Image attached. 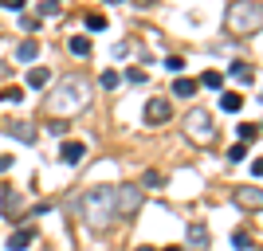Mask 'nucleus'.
Listing matches in <instances>:
<instances>
[{"mask_svg": "<svg viewBox=\"0 0 263 251\" xmlns=\"http://www.w3.org/2000/svg\"><path fill=\"white\" fill-rule=\"evenodd\" d=\"M99 83H102L106 90H114V87L122 83V75H118V71H102V75H99Z\"/></svg>", "mask_w": 263, "mask_h": 251, "instance_id": "21", "label": "nucleus"}, {"mask_svg": "<svg viewBox=\"0 0 263 251\" xmlns=\"http://www.w3.org/2000/svg\"><path fill=\"white\" fill-rule=\"evenodd\" d=\"M28 243H32V228H20L8 236V251H28Z\"/></svg>", "mask_w": 263, "mask_h": 251, "instance_id": "11", "label": "nucleus"}, {"mask_svg": "<svg viewBox=\"0 0 263 251\" xmlns=\"http://www.w3.org/2000/svg\"><path fill=\"white\" fill-rule=\"evenodd\" d=\"M20 99H24L20 87H4V90H0V102H20Z\"/></svg>", "mask_w": 263, "mask_h": 251, "instance_id": "22", "label": "nucleus"}, {"mask_svg": "<svg viewBox=\"0 0 263 251\" xmlns=\"http://www.w3.org/2000/svg\"><path fill=\"white\" fill-rule=\"evenodd\" d=\"M189 251H209V224H200V220L189 224Z\"/></svg>", "mask_w": 263, "mask_h": 251, "instance_id": "6", "label": "nucleus"}, {"mask_svg": "<svg viewBox=\"0 0 263 251\" xmlns=\"http://www.w3.org/2000/svg\"><path fill=\"white\" fill-rule=\"evenodd\" d=\"M138 251H154V247H138Z\"/></svg>", "mask_w": 263, "mask_h": 251, "instance_id": "34", "label": "nucleus"}, {"mask_svg": "<svg viewBox=\"0 0 263 251\" xmlns=\"http://www.w3.org/2000/svg\"><path fill=\"white\" fill-rule=\"evenodd\" d=\"M200 83H204L209 90H220V87H224V75H220V71H204V75H200Z\"/></svg>", "mask_w": 263, "mask_h": 251, "instance_id": "19", "label": "nucleus"}, {"mask_svg": "<svg viewBox=\"0 0 263 251\" xmlns=\"http://www.w3.org/2000/svg\"><path fill=\"white\" fill-rule=\"evenodd\" d=\"M106 4H122V0H106Z\"/></svg>", "mask_w": 263, "mask_h": 251, "instance_id": "32", "label": "nucleus"}, {"mask_svg": "<svg viewBox=\"0 0 263 251\" xmlns=\"http://www.w3.org/2000/svg\"><path fill=\"white\" fill-rule=\"evenodd\" d=\"M24 197L16 192V188H4V220H16V212H20Z\"/></svg>", "mask_w": 263, "mask_h": 251, "instance_id": "8", "label": "nucleus"}, {"mask_svg": "<svg viewBox=\"0 0 263 251\" xmlns=\"http://www.w3.org/2000/svg\"><path fill=\"white\" fill-rule=\"evenodd\" d=\"M185 133H189V138H197V142H212V114H209V110H189Z\"/></svg>", "mask_w": 263, "mask_h": 251, "instance_id": "4", "label": "nucleus"}, {"mask_svg": "<svg viewBox=\"0 0 263 251\" xmlns=\"http://www.w3.org/2000/svg\"><path fill=\"white\" fill-rule=\"evenodd\" d=\"M4 130H8L12 138H16V142H28V145L35 142V130H32V126H24V122H8Z\"/></svg>", "mask_w": 263, "mask_h": 251, "instance_id": "9", "label": "nucleus"}, {"mask_svg": "<svg viewBox=\"0 0 263 251\" xmlns=\"http://www.w3.org/2000/svg\"><path fill=\"white\" fill-rule=\"evenodd\" d=\"M236 200H240L243 208H259V188H240V192H236Z\"/></svg>", "mask_w": 263, "mask_h": 251, "instance_id": "15", "label": "nucleus"}, {"mask_svg": "<svg viewBox=\"0 0 263 251\" xmlns=\"http://www.w3.org/2000/svg\"><path fill=\"white\" fill-rule=\"evenodd\" d=\"M40 16H59V0H44V4H40Z\"/></svg>", "mask_w": 263, "mask_h": 251, "instance_id": "24", "label": "nucleus"}, {"mask_svg": "<svg viewBox=\"0 0 263 251\" xmlns=\"http://www.w3.org/2000/svg\"><path fill=\"white\" fill-rule=\"evenodd\" d=\"M20 32H40V16H28V12H20Z\"/></svg>", "mask_w": 263, "mask_h": 251, "instance_id": "20", "label": "nucleus"}, {"mask_svg": "<svg viewBox=\"0 0 263 251\" xmlns=\"http://www.w3.org/2000/svg\"><path fill=\"white\" fill-rule=\"evenodd\" d=\"M0 4H4V8H12V12H24V4H28V0H0Z\"/></svg>", "mask_w": 263, "mask_h": 251, "instance_id": "29", "label": "nucleus"}, {"mask_svg": "<svg viewBox=\"0 0 263 251\" xmlns=\"http://www.w3.org/2000/svg\"><path fill=\"white\" fill-rule=\"evenodd\" d=\"M47 83H51V71H47V67H32V71H28V87L32 90H44Z\"/></svg>", "mask_w": 263, "mask_h": 251, "instance_id": "10", "label": "nucleus"}, {"mask_svg": "<svg viewBox=\"0 0 263 251\" xmlns=\"http://www.w3.org/2000/svg\"><path fill=\"white\" fill-rule=\"evenodd\" d=\"M87 28H90V32H102V28H106V16H102V12L87 16Z\"/></svg>", "mask_w": 263, "mask_h": 251, "instance_id": "23", "label": "nucleus"}, {"mask_svg": "<svg viewBox=\"0 0 263 251\" xmlns=\"http://www.w3.org/2000/svg\"><path fill=\"white\" fill-rule=\"evenodd\" d=\"M165 67H169V71H181V67H185V59H181V55H169V59H165Z\"/></svg>", "mask_w": 263, "mask_h": 251, "instance_id": "28", "label": "nucleus"}, {"mask_svg": "<svg viewBox=\"0 0 263 251\" xmlns=\"http://www.w3.org/2000/svg\"><path fill=\"white\" fill-rule=\"evenodd\" d=\"M35 55H40V44H35V40H24V44L16 47V59H20V63H32Z\"/></svg>", "mask_w": 263, "mask_h": 251, "instance_id": "13", "label": "nucleus"}, {"mask_svg": "<svg viewBox=\"0 0 263 251\" xmlns=\"http://www.w3.org/2000/svg\"><path fill=\"white\" fill-rule=\"evenodd\" d=\"M228 75H232V79H240V83H252V79H255V71H252L248 63H243V59H236V63L228 67Z\"/></svg>", "mask_w": 263, "mask_h": 251, "instance_id": "12", "label": "nucleus"}, {"mask_svg": "<svg viewBox=\"0 0 263 251\" xmlns=\"http://www.w3.org/2000/svg\"><path fill=\"white\" fill-rule=\"evenodd\" d=\"M220 110H228V114H240V110H243V94H236V90H228V94L220 99Z\"/></svg>", "mask_w": 263, "mask_h": 251, "instance_id": "14", "label": "nucleus"}, {"mask_svg": "<svg viewBox=\"0 0 263 251\" xmlns=\"http://www.w3.org/2000/svg\"><path fill=\"white\" fill-rule=\"evenodd\" d=\"M8 169H12V157H8V153H0V173H8Z\"/></svg>", "mask_w": 263, "mask_h": 251, "instance_id": "31", "label": "nucleus"}, {"mask_svg": "<svg viewBox=\"0 0 263 251\" xmlns=\"http://www.w3.org/2000/svg\"><path fill=\"white\" fill-rule=\"evenodd\" d=\"M169 114H173V110H169V102H165V99H149V102H145V122H149V126L169 122Z\"/></svg>", "mask_w": 263, "mask_h": 251, "instance_id": "5", "label": "nucleus"}, {"mask_svg": "<svg viewBox=\"0 0 263 251\" xmlns=\"http://www.w3.org/2000/svg\"><path fill=\"white\" fill-rule=\"evenodd\" d=\"M165 251H181V247H165Z\"/></svg>", "mask_w": 263, "mask_h": 251, "instance_id": "33", "label": "nucleus"}, {"mask_svg": "<svg viewBox=\"0 0 263 251\" xmlns=\"http://www.w3.org/2000/svg\"><path fill=\"white\" fill-rule=\"evenodd\" d=\"M145 188H161V173H154V169H149V173H145Z\"/></svg>", "mask_w": 263, "mask_h": 251, "instance_id": "27", "label": "nucleus"}, {"mask_svg": "<svg viewBox=\"0 0 263 251\" xmlns=\"http://www.w3.org/2000/svg\"><path fill=\"white\" fill-rule=\"evenodd\" d=\"M243 157H248V145H232V149H228V161H243Z\"/></svg>", "mask_w": 263, "mask_h": 251, "instance_id": "25", "label": "nucleus"}, {"mask_svg": "<svg viewBox=\"0 0 263 251\" xmlns=\"http://www.w3.org/2000/svg\"><path fill=\"white\" fill-rule=\"evenodd\" d=\"M126 83H145V71H126Z\"/></svg>", "mask_w": 263, "mask_h": 251, "instance_id": "30", "label": "nucleus"}, {"mask_svg": "<svg viewBox=\"0 0 263 251\" xmlns=\"http://www.w3.org/2000/svg\"><path fill=\"white\" fill-rule=\"evenodd\" d=\"M138 208H142L138 185H95L79 200V220L90 231H110L118 220H130Z\"/></svg>", "mask_w": 263, "mask_h": 251, "instance_id": "1", "label": "nucleus"}, {"mask_svg": "<svg viewBox=\"0 0 263 251\" xmlns=\"http://www.w3.org/2000/svg\"><path fill=\"white\" fill-rule=\"evenodd\" d=\"M232 243H236V247H248V243H252V240H248V231H232Z\"/></svg>", "mask_w": 263, "mask_h": 251, "instance_id": "26", "label": "nucleus"}, {"mask_svg": "<svg viewBox=\"0 0 263 251\" xmlns=\"http://www.w3.org/2000/svg\"><path fill=\"white\" fill-rule=\"evenodd\" d=\"M90 102V83L79 75H63L59 79V87H55V94L47 99V110L51 114H59V118H67V114H79V110H87Z\"/></svg>", "mask_w": 263, "mask_h": 251, "instance_id": "2", "label": "nucleus"}, {"mask_svg": "<svg viewBox=\"0 0 263 251\" xmlns=\"http://www.w3.org/2000/svg\"><path fill=\"white\" fill-rule=\"evenodd\" d=\"M173 94H181V99H193V94H197V79H177V83H173Z\"/></svg>", "mask_w": 263, "mask_h": 251, "instance_id": "16", "label": "nucleus"}, {"mask_svg": "<svg viewBox=\"0 0 263 251\" xmlns=\"http://www.w3.org/2000/svg\"><path fill=\"white\" fill-rule=\"evenodd\" d=\"M236 133H240V142L248 145V142H255V138H259V126H255V122H243V126H236Z\"/></svg>", "mask_w": 263, "mask_h": 251, "instance_id": "17", "label": "nucleus"}, {"mask_svg": "<svg viewBox=\"0 0 263 251\" xmlns=\"http://www.w3.org/2000/svg\"><path fill=\"white\" fill-rule=\"evenodd\" d=\"M228 32L232 35H255L259 32V0H232Z\"/></svg>", "mask_w": 263, "mask_h": 251, "instance_id": "3", "label": "nucleus"}, {"mask_svg": "<svg viewBox=\"0 0 263 251\" xmlns=\"http://www.w3.org/2000/svg\"><path fill=\"white\" fill-rule=\"evenodd\" d=\"M67 47H71V55H90V40H87V35H71V44H67Z\"/></svg>", "mask_w": 263, "mask_h": 251, "instance_id": "18", "label": "nucleus"}, {"mask_svg": "<svg viewBox=\"0 0 263 251\" xmlns=\"http://www.w3.org/2000/svg\"><path fill=\"white\" fill-rule=\"evenodd\" d=\"M83 157H87V145H83V142H63V145H59V161H63V165H79Z\"/></svg>", "mask_w": 263, "mask_h": 251, "instance_id": "7", "label": "nucleus"}]
</instances>
